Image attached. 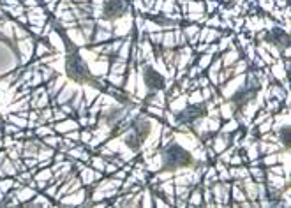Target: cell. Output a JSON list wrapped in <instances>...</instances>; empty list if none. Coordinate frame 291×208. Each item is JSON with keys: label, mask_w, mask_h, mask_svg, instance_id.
<instances>
[{"label": "cell", "mask_w": 291, "mask_h": 208, "mask_svg": "<svg viewBox=\"0 0 291 208\" xmlns=\"http://www.w3.org/2000/svg\"><path fill=\"white\" fill-rule=\"evenodd\" d=\"M159 150L161 155H162V170L171 171L173 175L182 173V171H189L193 170L194 166H198L194 162L191 152L177 145L175 141L168 143L166 146H161Z\"/></svg>", "instance_id": "6da1fadb"}, {"label": "cell", "mask_w": 291, "mask_h": 208, "mask_svg": "<svg viewBox=\"0 0 291 208\" xmlns=\"http://www.w3.org/2000/svg\"><path fill=\"white\" fill-rule=\"evenodd\" d=\"M64 71H65V76L76 81L78 85L92 83V74L88 71V64L78 55L76 49L64 55Z\"/></svg>", "instance_id": "7a4b0ae2"}, {"label": "cell", "mask_w": 291, "mask_h": 208, "mask_svg": "<svg viewBox=\"0 0 291 208\" xmlns=\"http://www.w3.org/2000/svg\"><path fill=\"white\" fill-rule=\"evenodd\" d=\"M131 0H104L102 4V16L101 18L108 19V21H115V19L122 18L124 15L131 13Z\"/></svg>", "instance_id": "3957f363"}, {"label": "cell", "mask_w": 291, "mask_h": 208, "mask_svg": "<svg viewBox=\"0 0 291 208\" xmlns=\"http://www.w3.org/2000/svg\"><path fill=\"white\" fill-rule=\"evenodd\" d=\"M113 37H118V39H126L129 35L134 34V13H127L124 15L122 18L115 19L113 21Z\"/></svg>", "instance_id": "277c9868"}, {"label": "cell", "mask_w": 291, "mask_h": 208, "mask_svg": "<svg viewBox=\"0 0 291 208\" xmlns=\"http://www.w3.org/2000/svg\"><path fill=\"white\" fill-rule=\"evenodd\" d=\"M229 187H231V182H213L210 185V192H212L213 198V207H228L229 205Z\"/></svg>", "instance_id": "5b68a950"}, {"label": "cell", "mask_w": 291, "mask_h": 208, "mask_svg": "<svg viewBox=\"0 0 291 208\" xmlns=\"http://www.w3.org/2000/svg\"><path fill=\"white\" fill-rule=\"evenodd\" d=\"M173 141L189 152L198 148L199 145H203V141L199 140L193 131H178V129H173Z\"/></svg>", "instance_id": "8992f818"}, {"label": "cell", "mask_w": 291, "mask_h": 208, "mask_svg": "<svg viewBox=\"0 0 291 208\" xmlns=\"http://www.w3.org/2000/svg\"><path fill=\"white\" fill-rule=\"evenodd\" d=\"M87 196H88V187H80L78 191L64 194L62 198L57 201V205H64V207H81Z\"/></svg>", "instance_id": "52a82bcc"}, {"label": "cell", "mask_w": 291, "mask_h": 208, "mask_svg": "<svg viewBox=\"0 0 291 208\" xmlns=\"http://www.w3.org/2000/svg\"><path fill=\"white\" fill-rule=\"evenodd\" d=\"M81 87V85H78L76 81H73V80H67V81L64 83V87L60 88V92L57 94V97L55 99H51V104L49 106H55V104H64V102H69L71 101V97L76 94L78 88Z\"/></svg>", "instance_id": "ba28073f"}, {"label": "cell", "mask_w": 291, "mask_h": 208, "mask_svg": "<svg viewBox=\"0 0 291 208\" xmlns=\"http://www.w3.org/2000/svg\"><path fill=\"white\" fill-rule=\"evenodd\" d=\"M265 41H268V43H272L279 49H282V48H286V46H290V34L284 32V30L277 25L275 29L267 30V37H265Z\"/></svg>", "instance_id": "9c48e42d"}, {"label": "cell", "mask_w": 291, "mask_h": 208, "mask_svg": "<svg viewBox=\"0 0 291 208\" xmlns=\"http://www.w3.org/2000/svg\"><path fill=\"white\" fill-rule=\"evenodd\" d=\"M88 71H90L92 78H104L110 73V57L99 55L96 60L88 62Z\"/></svg>", "instance_id": "30bf717a"}, {"label": "cell", "mask_w": 291, "mask_h": 208, "mask_svg": "<svg viewBox=\"0 0 291 208\" xmlns=\"http://www.w3.org/2000/svg\"><path fill=\"white\" fill-rule=\"evenodd\" d=\"M78 176H80V180H81L83 187H92V185H96L97 182L104 176V175H102L101 171L94 170L92 166L85 164L81 170L78 171Z\"/></svg>", "instance_id": "8fae6325"}, {"label": "cell", "mask_w": 291, "mask_h": 208, "mask_svg": "<svg viewBox=\"0 0 291 208\" xmlns=\"http://www.w3.org/2000/svg\"><path fill=\"white\" fill-rule=\"evenodd\" d=\"M34 46H35V37H25L18 39V48L19 55H21V65H27V64L34 58Z\"/></svg>", "instance_id": "7c38bea8"}, {"label": "cell", "mask_w": 291, "mask_h": 208, "mask_svg": "<svg viewBox=\"0 0 291 208\" xmlns=\"http://www.w3.org/2000/svg\"><path fill=\"white\" fill-rule=\"evenodd\" d=\"M64 35L67 37V41L71 44H73L74 48H83V46H88V39L85 37V34L81 32V29L80 27H73V29H67V30H62Z\"/></svg>", "instance_id": "4fadbf2b"}, {"label": "cell", "mask_w": 291, "mask_h": 208, "mask_svg": "<svg viewBox=\"0 0 291 208\" xmlns=\"http://www.w3.org/2000/svg\"><path fill=\"white\" fill-rule=\"evenodd\" d=\"M182 27V32H184L185 39H187V44L189 46H196V44L199 43V29H201V25L198 23H182L180 25Z\"/></svg>", "instance_id": "5bb4252c"}, {"label": "cell", "mask_w": 291, "mask_h": 208, "mask_svg": "<svg viewBox=\"0 0 291 208\" xmlns=\"http://www.w3.org/2000/svg\"><path fill=\"white\" fill-rule=\"evenodd\" d=\"M69 78L65 76V74H57V76H53L49 81L44 83V87H46V92H48L49 99H55L57 97V94L60 92V88L64 87V83L67 81Z\"/></svg>", "instance_id": "9a60e30c"}, {"label": "cell", "mask_w": 291, "mask_h": 208, "mask_svg": "<svg viewBox=\"0 0 291 208\" xmlns=\"http://www.w3.org/2000/svg\"><path fill=\"white\" fill-rule=\"evenodd\" d=\"M90 154L92 152L88 150L87 145H83V143H76V145L71 148V150H67V159H73V160H81V162H85L87 164L88 159H90Z\"/></svg>", "instance_id": "2e32d148"}, {"label": "cell", "mask_w": 291, "mask_h": 208, "mask_svg": "<svg viewBox=\"0 0 291 208\" xmlns=\"http://www.w3.org/2000/svg\"><path fill=\"white\" fill-rule=\"evenodd\" d=\"M268 71H270L272 80H274V81H279V83L290 76V73H288L286 67H284V64H282V58H277V60H274V62L268 65Z\"/></svg>", "instance_id": "e0dca14e"}, {"label": "cell", "mask_w": 291, "mask_h": 208, "mask_svg": "<svg viewBox=\"0 0 291 208\" xmlns=\"http://www.w3.org/2000/svg\"><path fill=\"white\" fill-rule=\"evenodd\" d=\"M143 162H145V170L148 171V173H157V171H161L162 170V155H161V150L148 155L146 159H143Z\"/></svg>", "instance_id": "ac0fdd59"}, {"label": "cell", "mask_w": 291, "mask_h": 208, "mask_svg": "<svg viewBox=\"0 0 291 208\" xmlns=\"http://www.w3.org/2000/svg\"><path fill=\"white\" fill-rule=\"evenodd\" d=\"M53 129L57 134H64V132L73 131V129H80V126H78L76 116H67L60 122H53Z\"/></svg>", "instance_id": "d6986e66"}, {"label": "cell", "mask_w": 291, "mask_h": 208, "mask_svg": "<svg viewBox=\"0 0 291 208\" xmlns=\"http://www.w3.org/2000/svg\"><path fill=\"white\" fill-rule=\"evenodd\" d=\"M217 110H219L221 120H228V118H233V115L237 113L238 106L231 101V99H224V101L217 106Z\"/></svg>", "instance_id": "ffe728a7"}, {"label": "cell", "mask_w": 291, "mask_h": 208, "mask_svg": "<svg viewBox=\"0 0 291 208\" xmlns=\"http://www.w3.org/2000/svg\"><path fill=\"white\" fill-rule=\"evenodd\" d=\"M187 104H189V102H187V92H184V94H180L178 97H175V99H170L168 104H166V108H168L171 113L178 115L182 110L187 108Z\"/></svg>", "instance_id": "44dd1931"}, {"label": "cell", "mask_w": 291, "mask_h": 208, "mask_svg": "<svg viewBox=\"0 0 291 208\" xmlns=\"http://www.w3.org/2000/svg\"><path fill=\"white\" fill-rule=\"evenodd\" d=\"M143 104H154V106L166 108L168 104V97H166L164 90H157V92H152L143 99Z\"/></svg>", "instance_id": "7402d4cb"}, {"label": "cell", "mask_w": 291, "mask_h": 208, "mask_svg": "<svg viewBox=\"0 0 291 208\" xmlns=\"http://www.w3.org/2000/svg\"><path fill=\"white\" fill-rule=\"evenodd\" d=\"M25 207H57V203H55L51 198H48V196H46L44 192L37 191L34 198L25 203Z\"/></svg>", "instance_id": "603a6c76"}, {"label": "cell", "mask_w": 291, "mask_h": 208, "mask_svg": "<svg viewBox=\"0 0 291 208\" xmlns=\"http://www.w3.org/2000/svg\"><path fill=\"white\" fill-rule=\"evenodd\" d=\"M81 90H83V101L87 102L88 106H90V104H92V102L96 101L97 97H99V96L102 94L101 88H97L96 85H92V83L81 85Z\"/></svg>", "instance_id": "cb8c5ba5"}, {"label": "cell", "mask_w": 291, "mask_h": 208, "mask_svg": "<svg viewBox=\"0 0 291 208\" xmlns=\"http://www.w3.org/2000/svg\"><path fill=\"white\" fill-rule=\"evenodd\" d=\"M53 53L51 46L48 44V41L44 37H37L35 39V46H34V58H43L46 55Z\"/></svg>", "instance_id": "d4e9b609"}, {"label": "cell", "mask_w": 291, "mask_h": 208, "mask_svg": "<svg viewBox=\"0 0 291 208\" xmlns=\"http://www.w3.org/2000/svg\"><path fill=\"white\" fill-rule=\"evenodd\" d=\"M277 134V143L281 148H290L291 145V126H284L281 129L274 131Z\"/></svg>", "instance_id": "484cf974"}, {"label": "cell", "mask_w": 291, "mask_h": 208, "mask_svg": "<svg viewBox=\"0 0 291 208\" xmlns=\"http://www.w3.org/2000/svg\"><path fill=\"white\" fill-rule=\"evenodd\" d=\"M112 39H113L112 30H104V29H99V27H96L92 37H90V44H102V43L112 41Z\"/></svg>", "instance_id": "4316f807"}, {"label": "cell", "mask_w": 291, "mask_h": 208, "mask_svg": "<svg viewBox=\"0 0 291 208\" xmlns=\"http://www.w3.org/2000/svg\"><path fill=\"white\" fill-rule=\"evenodd\" d=\"M187 207H203V187L201 185L193 187L189 198H187Z\"/></svg>", "instance_id": "83f0119b"}, {"label": "cell", "mask_w": 291, "mask_h": 208, "mask_svg": "<svg viewBox=\"0 0 291 208\" xmlns=\"http://www.w3.org/2000/svg\"><path fill=\"white\" fill-rule=\"evenodd\" d=\"M127 69H129V62H127V60H122V58H118V57L110 58V73L126 74Z\"/></svg>", "instance_id": "f1b7e54d"}, {"label": "cell", "mask_w": 291, "mask_h": 208, "mask_svg": "<svg viewBox=\"0 0 291 208\" xmlns=\"http://www.w3.org/2000/svg\"><path fill=\"white\" fill-rule=\"evenodd\" d=\"M228 171H229V176H231V180H243V178H249V176H251V175H249L247 164L228 166Z\"/></svg>", "instance_id": "f546056e"}, {"label": "cell", "mask_w": 291, "mask_h": 208, "mask_svg": "<svg viewBox=\"0 0 291 208\" xmlns=\"http://www.w3.org/2000/svg\"><path fill=\"white\" fill-rule=\"evenodd\" d=\"M258 150H259V155H267V154H274V152H279L281 150V146H279V143L258 140Z\"/></svg>", "instance_id": "4dcf8cb0"}, {"label": "cell", "mask_w": 291, "mask_h": 208, "mask_svg": "<svg viewBox=\"0 0 291 208\" xmlns=\"http://www.w3.org/2000/svg\"><path fill=\"white\" fill-rule=\"evenodd\" d=\"M88 166H92L94 170H97V171H104V166H106V159L102 157V155H99L97 152H94V154H90V159H88V162H87ZM104 175V173H102Z\"/></svg>", "instance_id": "1f68e13d"}, {"label": "cell", "mask_w": 291, "mask_h": 208, "mask_svg": "<svg viewBox=\"0 0 291 208\" xmlns=\"http://www.w3.org/2000/svg\"><path fill=\"white\" fill-rule=\"evenodd\" d=\"M238 122L237 118L233 116V118H228V120H223L221 122V127H219V132H223V134H233V132L238 129Z\"/></svg>", "instance_id": "d6a6232c"}, {"label": "cell", "mask_w": 291, "mask_h": 208, "mask_svg": "<svg viewBox=\"0 0 291 208\" xmlns=\"http://www.w3.org/2000/svg\"><path fill=\"white\" fill-rule=\"evenodd\" d=\"M154 191H152V187H148V185H145L143 189H141V203L140 207H145V208H152L154 207Z\"/></svg>", "instance_id": "836d02e7"}, {"label": "cell", "mask_w": 291, "mask_h": 208, "mask_svg": "<svg viewBox=\"0 0 291 208\" xmlns=\"http://www.w3.org/2000/svg\"><path fill=\"white\" fill-rule=\"evenodd\" d=\"M249 168V175H251V178L254 180V182H265V175H267V171H265V168H263L261 164H256V166H247Z\"/></svg>", "instance_id": "e575fe53"}, {"label": "cell", "mask_w": 291, "mask_h": 208, "mask_svg": "<svg viewBox=\"0 0 291 208\" xmlns=\"http://www.w3.org/2000/svg\"><path fill=\"white\" fill-rule=\"evenodd\" d=\"M143 32L145 34H150V32H162L161 25L157 23V19L152 18V16H145V21H143Z\"/></svg>", "instance_id": "d590c367"}, {"label": "cell", "mask_w": 291, "mask_h": 208, "mask_svg": "<svg viewBox=\"0 0 291 208\" xmlns=\"http://www.w3.org/2000/svg\"><path fill=\"white\" fill-rule=\"evenodd\" d=\"M164 110L166 108L154 106V104H143V112H145L146 115L157 118V120H162V116H164Z\"/></svg>", "instance_id": "8d00e7d4"}, {"label": "cell", "mask_w": 291, "mask_h": 208, "mask_svg": "<svg viewBox=\"0 0 291 208\" xmlns=\"http://www.w3.org/2000/svg\"><path fill=\"white\" fill-rule=\"evenodd\" d=\"M187 13H205L203 0H187L185 2V15Z\"/></svg>", "instance_id": "74e56055"}, {"label": "cell", "mask_w": 291, "mask_h": 208, "mask_svg": "<svg viewBox=\"0 0 291 208\" xmlns=\"http://www.w3.org/2000/svg\"><path fill=\"white\" fill-rule=\"evenodd\" d=\"M207 13H187L184 15V21L185 23H198V25H203L207 21Z\"/></svg>", "instance_id": "f35d334b"}, {"label": "cell", "mask_w": 291, "mask_h": 208, "mask_svg": "<svg viewBox=\"0 0 291 208\" xmlns=\"http://www.w3.org/2000/svg\"><path fill=\"white\" fill-rule=\"evenodd\" d=\"M34 180H37V182H53V171H51V168H39L37 171L34 173Z\"/></svg>", "instance_id": "ab89813d"}, {"label": "cell", "mask_w": 291, "mask_h": 208, "mask_svg": "<svg viewBox=\"0 0 291 208\" xmlns=\"http://www.w3.org/2000/svg\"><path fill=\"white\" fill-rule=\"evenodd\" d=\"M212 60H213V55H210V53H201V55H198V58H196V65H198V69L201 71V73H205L207 69H209V65L212 64Z\"/></svg>", "instance_id": "60d3db41"}, {"label": "cell", "mask_w": 291, "mask_h": 208, "mask_svg": "<svg viewBox=\"0 0 291 208\" xmlns=\"http://www.w3.org/2000/svg\"><path fill=\"white\" fill-rule=\"evenodd\" d=\"M161 48H177V44H175L173 30H164V32H162V41H161Z\"/></svg>", "instance_id": "b9f144b4"}, {"label": "cell", "mask_w": 291, "mask_h": 208, "mask_svg": "<svg viewBox=\"0 0 291 208\" xmlns=\"http://www.w3.org/2000/svg\"><path fill=\"white\" fill-rule=\"evenodd\" d=\"M282 108V102L277 101V99H267L265 101V104H263V110H267L270 115H274V113H277L279 110Z\"/></svg>", "instance_id": "7bdbcfd3"}, {"label": "cell", "mask_w": 291, "mask_h": 208, "mask_svg": "<svg viewBox=\"0 0 291 208\" xmlns=\"http://www.w3.org/2000/svg\"><path fill=\"white\" fill-rule=\"evenodd\" d=\"M60 141H62V134H49V136H46V138H43V143L44 145H48L49 148H55L57 150L58 148V145H60Z\"/></svg>", "instance_id": "ee69618b"}, {"label": "cell", "mask_w": 291, "mask_h": 208, "mask_svg": "<svg viewBox=\"0 0 291 208\" xmlns=\"http://www.w3.org/2000/svg\"><path fill=\"white\" fill-rule=\"evenodd\" d=\"M191 191H193L191 185H175V198H180V199H185V201H187Z\"/></svg>", "instance_id": "f6af8a7d"}, {"label": "cell", "mask_w": 291, "mask_h": 208, "mask_svg": "<svg viewBox=\"0 0 291 208\" xmlns=\"http://www.w3.org/2000/svg\"><path fill=\"white\" fill-rule=\"evenodd\" d=\"M162 122H164L166 126H170L171 129H177V127L180 126L178 120H177V115H175V113H171L168 108L164 110V116H162Z\"/></svg>", "instance_id": "bcb514c9"}, {"label": "cell", "mask_w": 291, "mask_h": 208, "mask_svg": "<svg viewBox=\"0 0 291 208\" xmlns=\"http://www.w3.org/2000/svg\"><path fill=\"white\" fill-rule=\"evenodd\" d=\"M187 102H189V104H201V102H203L201 90H199V88H196V90H189V92H187Z\"/></svg>", "instance_id": "7dc6e473"}, {"label": "cell", "mask_w": 291, "mask_h": 208, "mask_svg": "<svg viewBox=\"0 0 291 208\" xmlns=\"http://www.w3.org/2000/svg\"><path fill=\"white\" fill-rule=\"evenodd\" d=\"M256 55L261 58L263 62H265V65H270V64L274 62V57H272V55L268 53V51L263 48V46H259V44H256Z\"/></svg>", "instance_id": "c3c4849f"}, {"label": "cell", "mask_w": 291, "mask_h": 208, "mask_svg": "<svg viewBox=\"0 0 291 208\" xmlns=\"http://www.w3.org/2000/svg\"><path fill=\"white\" fill-rule=\"evenodd\" d=\"M173 35H175V44H177V48H182L187 44V39H185L184 32H182V27H177L173 30Z\"/></svg>", "instance_id": "681fc988"}, {"label": "cell", "mask_w": 291, "mask_h": 208, "mask_svg": "<svg viewBox=\"0 0 291 208\" xmlns=\"http://www.w3.org/2000/svg\"><path fill=\"white\" fill-rule=\"evenodd\" d=\"M152 191H154V189H152ZM152 198H154V207H159V208H168V207H170V203H168V201L164 199V196H162V194H159L157 191H154V196H152Z\"/></svg>", "instance_id": "f907efd6"}, {"label": "cell", "mask_w": 291, "mask_h": 208, "mask_svg": "<svg viewBox=\"0 0 291 208\" xmlns=\"http://www.w3.org/2000/svg\"><path fill=\"white\" fill-rule=\"evenodd\" d=\"M219 4H221V2H217V0H205V13H207V16L217 13Z\"/></svg>", "instance_id": "816d5d0a"}, {"label": "cell", "mask_w": 291, "mask_h": 208, "mask_svg": "<svg viewBox=\"0 0 291 208\" xmlns=\"http://www.w3.org/2000/svg\"><path fill=\"white\" fill-rule=\"evenodd\" d=\"M238 164H245V162H243V155H242V152H240V148L231 155V159H229V162H228V166H238Z\"/></svg>", "instance_id": "f5cc1de1"}, {"label": "cell", "mask_w": 291, "mask_h": 208, "mask_svg": "<svg viewBox=\"0 0 291 208\" xmlns=\"http://www.w3.org/2000/svg\"><path fill=\"white\" fill-rule=\"evenodd\" d=\"M51 110H53V122H60V120H64V118H67L65 112H62V108L58 106V104L51 106Z\"/></svg>", "instance_id": "db71d44e"}, {"label": "cell", "mask_w": 291, "mask_h": 208, "mask_svg": "<svg viewBox=\"0 0 291 208\" xmlns=\"http://www.w3.org/2000/svg\"><path fill=\"white\" fill-rule=\"evenodd\" d=\"M64 138H67V140L71 141H76V143H80V129H73V131H67L64 132Z\"/></svg>", "instance_id": "11a10c76"}, {"label": "cell", "mask_w": 291, "mask_h": 208, "mask_svg": "<svg viewBox=\"0 0 291 208\" xmlns=\"http://www.w3.org/2000/svg\"><path fill=\"white\" fill-rule=\"evenodd\" d=\"M116 170H118V166L113 164L112 160H106V166H104V171H102V173H104V176H110V175H113Z\"/></svg>", "instance_id": "9f6ffc18"}, {"label": "cell", "mask_w": 291, "mask_h": 208, "mask_svg": "<svg viewBox=\"0 0 291 208\" xmlns=\"http://www.w3.org/2000/svg\"><path fill=\"white\" fill-rule=\"evenodd\" d=\"M196 80H198V87H199V88L209 87V85H210V80H209V76H207V74H205V73L198 74V78H196Z\"/></svg>", "instance_id": "6f0895ef"}, {"label": "cell", "mask_w": 291, "mask_h": 208, "mask_svg": "<svg viewBox=\"0 0 291 208\" xmlns=\"http://www.w3.org/2000/svg\"><path fill=\"white\" fill-rule=\"evenodd\" d=\"M48 2H51V0H41V4H48Z\"/></svg>", "instance_id": "680465c9"}, {"label": "cell", "mask_w": 291, "mask_h": 208, "mask_svg": "<svg viewBox=\"0 0 291 208\" xmlns=\"http://www.w3.org/2000/svg\"><path fill=\"white\" fill-rule=\"evenodd\" d=\"M288 2H290V0H288Z\"/></svg>", "instance_id": "91938a15"}, {"label": "cell", "mask_w": 291, "mask_h": 208, "mask_svg": "<svg viewBox=\"0 0 291 208\" xmlns=\"http://www.w3.org/2000/svg\"><path fill=\"white\" fill-rule=\"evenodd\" d=\"M203 2H205V0H203Z\"/></svg>", "instance_id": "94428289"}]
</instances>
